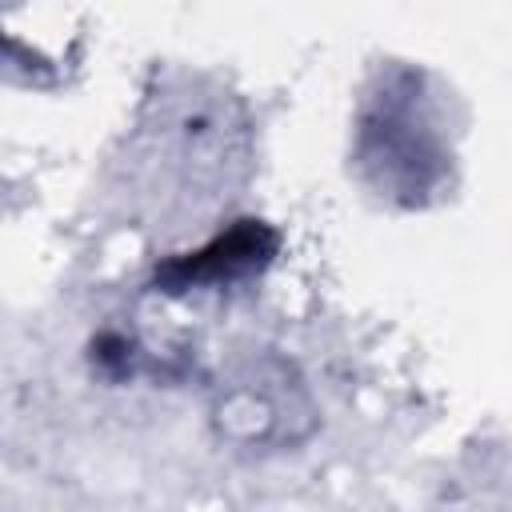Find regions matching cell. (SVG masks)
I'll return each mask as SVG.
<instances>
[{"instance_id": "obj_1", "label": "cell", "mask_w": 512, "mask_h": 512, "mask_svg": "<svg viewBox=\"0 0 512 512\" xmlns=\"http://www.w3.org/2000/svg\"><path fill=\"white\" fill-rule=\"evenodd\" d=\"M276 244H280V236L264 220H240L228 232L212 236L204 248L160 264L156 284L164 292H192V288H208V284H232L248 272H260L272 260Z\"/></svg>"}]
</instances>
